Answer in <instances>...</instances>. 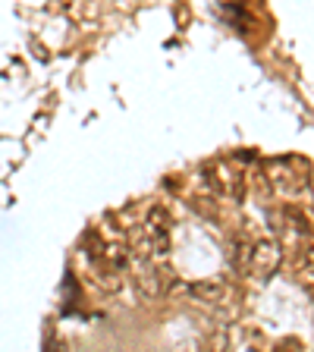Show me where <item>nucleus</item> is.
I'll list each match as a JSON object with an SVG mask.
<instances>
[{
	"mask_svg": "<svg viewBox=\"0 0 314 352\" xmlns=\"http://www.w3.org/2000/svg\"><path fill=\"white\" fill-rule=\"evenodd\" d=\"M145 236H148L151 255H157V258L170 255V211L164 205H151L148 220H145Z\"/></svg>",
	"mask_w": 314,
	"mask_h": 352,
	"instance_id": "1",
	"label": "nucleus"
},
{
	"mask_svg": "<svg viewBox=\"0 0 314 352\" xmlns=\"http://www.w3.org/2000/svg\"><path fill=\"white\" fill-rule=\"evenodd\" d=\"M280 267V242L273 239H261L251 245V271L261 280L273 277V271Z\"/></svg>",
	"mask_w": 314,
	"mask_h": 352,
	"instance_id": "2",
	"label": "nucleus"
},
{
	"mask_svg": "<svg viewBox=\"0 0 314 352\" xmlns=\"http://www.w3.org/2000/svg\"><path fill=\"white\" fill-rule=\"evenodd\" d=\"M164 277H170L167 267H154L151 261L142 264V271L135 274V289H139L142 299H157L164 293Z\"/></svg>",
	"mask_w": 314,
	"mask_h": 352,
	"instance_id": "3",
	"label": "nucleus"
},
{
	"mask_svg": "<svg viewBox=\"0 0 314 352\" xmlns=\"http://www.w3.org/2000/svg\"><path fill=\"white\" fill-rule=\"evenodd\" d=\"M95 264V283H98V289H104V293H117L120 286V271H113V267H107V264H101V261H91Z\"/></svg>",
	"mask_w": 314,
	"mask_h": 352,
	"instance_id": "4",
	"label": "nucleus"
},
{
	"mask_svg": "<svg viewBox=\"0 0 314 352\" xmlns=\"http://www.w3.org/2000/svg\"><path fill=\"white\" fill-rule=\"evenodd\" d=\"M189 293L201 302H217V299H223V283L220 280H201V283L189 286Z\"/></svg>",
	"mask_w": 314,
	"mask_h": 352,
	"instance_id": "5",
	"label": "nucleus"
},
{
	"mask_svg": "<svg viewBox=\"0 0 314 352\" xmlns=\"http://www.w3.org/2000/svg\"><path fill=\"white\" fill-rule=\"evenodd\" d=\"M233 264H236V271L251 274V242H245L242 236L233 239Z\"/></svg>",
	"mask_w": 314,
	"mask_h": 352,
	"instance_id": "6",
	"label": "nucleus"
}]
</instances>
